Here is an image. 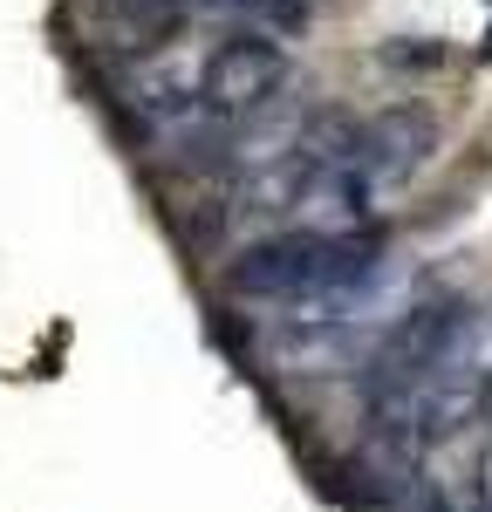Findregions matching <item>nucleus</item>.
<instances>
[{
  "label": "nucleus",
  "mask_w": 492,
  "mask_h": 512,
  "mask_svg": "<svg viewBox=\"0 0 492 512\" xmlns=\"http://www.w3.org/2000/svg\"><path fill=\"white\" fill-rule=\"evenodd\" d=\"M376 267H383V233H369V226L274 233L226 260V294H240V301H328V294H356Z\"/></svg>",
  "instance_id": "f257e3e1"
},
{
  "label": "nucleus",
  "mask_w": 492,
  "mask_h": 512,
  "mask_svg": "<svg viewBox=\"0 0 492 512\" xmlns=\"http://www.w3.org/2000/svg\"><path fill=\"white\" fill-rule=\"evenodd\" d=\"M472 321L479 315H472L465 294H431V301H417L410 315L390 321V335H383V342L369 349V362H363V410L369 417L404 410L410 396L445 369V355L465 342Z\"/></svg>",
  "instance_id": "f03ea898"
},
{
  "label": "nucleus",
  "mask_w": 492,
  "mask_h": 512,
  "mask_svg": "<svg viewBox=\"0 0 492 512\" xmlns=\"http://www.w3.org/2000/svg\"><path fill=\"white\" fill-rule=\"evenodd\" d=\"M281 82H287V48H281V41L233 35V41H219V48L205 55V69H199V110H205V117L240 123V117H253V110H267Z\"/></svg>",
  "instance_id": "7ed1b4c3"
},
{
  "label": "nucleus",
  "mask_w": 492,
  "mask_h": 512,
  "mask_svg": "<svg viewBox=\"0 0 492 512\" xmlns=\"http://www.w3.org/2000/svg\"><path fill=\"white\" fill-rule=\"evenodd\" d=\"M431 144H438V123L424 117V110H390V117H376L369 130H356L349 171L363 178L369 192H383V185H404L410 171L431 158Z\"/></svg>",
  "instance_id": "20e7f679"
},
{
  "label": "nucleus",
  "mask_w": 492,
  "mask_h": 512,
  "mask_svg": "<svg viewBox=\"0 0 492 512\" xmlns=\"http://www.w3.org/2000/svg\"><path fill=\"white\" fill-rule=\"evenodd\" d=\"M383 62H397V69H438V62H445V48H410V41H390V48H383Z\"/></svg>",
  "instance_id": "39448f33"
},
{
  "label": "nucleus",
  "mask_w": 492,
  "mask_h": 512,
  "mask_svg": "<svg viewBox=\"0 0 492 512\" xmlns=\"http://www.w3.org/2000/svg\"><path fill=\"white\" fill-rule=\"evenodd\" d=\"M192 7H219V14H274L287 0H192Z\"/></svg>",
  "instance_id": "423d86ee"
},
{
  "label": "nucleus",
  "mask_w": 492,
  "mask_h": 512,
  "mask_svg": "<svg viewBox=\"0 0 492 512\" xmlns=\"http://www.w3.org/2000/svg\"><path fill=\"white\" fill-rule=\"evenodd\" d=\"M479 55H486V62H492V28H486V48H479Z\"/></svg>",
  "instance_id": "0eeeda50"
}]
</instances>
